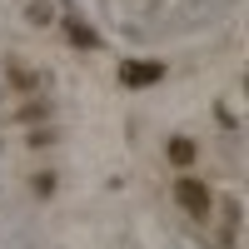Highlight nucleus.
I'll return each instance as SVG.
<instances>
[{
  "label": "nucleus",
  "mask_w": 249,
  "mask_h": 249,
  "mask_svg": "<svg viewBox=\"0 0 249 249\" xmlns=\"http://www.w3.org/2000/svg\"><path fill=\"white\" fill-rule=\"evenodd\" d=\"M175 204L190 219H214V190L204 179H195V175H179L175 179Z\"/></svg>",
  "instance_id": "nucleus-1"
},
{
  "label": "nucleus",
  "mask_w": 249,
  "mask_h": 249,
  "mask_svg": "<svg viewBox=\"0 0 249 249\" xmlns=\"http://www.w3.org/2000/svg\"><path fill=\"white\" fill-rule=\"evenodd\" d=\"M115 75H120L124 90H150V85H160V80H164V65H160V60H124Z\"/></svg>",
  "instance_id": "nucleus-2"
},
{
  "label": "nucleus",
  "mask_w": 249,
  "mask_h": 249,
  "mask_svg": "<svg viewBox=\"0 0 249 249\" xmlns=\"http://www.w3.org/2000/svg\"><path fill=\"white\" fill-rule=\"evenodd\" d=\"M5 75H10L15 95H40V90H45V80H40L30 65H20V60H5Z\"/></svg>",
  "instance_id": "nucleus-3"
},
{
  "label": "nucleus",
  "mask_w": 249,
  "mask_h": 249,
  "mask_svg": "<svg viewBox=\"0 0 249 249\" xmlns=\"http://www.w3.org/2000/svg\"><path fill=\"white\" fill-rule=\"evenodd\" d=\"M214 214H219V244L230 249L234 244V224H239V199H214Z\"/></svg>",
  "instance_id": "nucleus-4"
},
{
  "label": "nucleus",
  "mask_w": 249,
  "mask_h": 249,
  "mask_svg": "<svg viewBox=\"0 0 249 249\" xmlns=\"http://www.w3.org/2000/svg\"><path fill=\"white\" fill-rule=\"evenodd\" d=\"M65 35H70V45H75V50H95V45H100L95 25H85L80 15H65Z\"/></svg>",
  "instance_id": "nucleus-5"
},
{
  "label": "nucleus",
  "mask_w": 249,
  "mask_h": 249,
  "mask_svg": "<svg viewBox=\"0 0 249 249\" xmlns=\"http://www.w3.org/2000/svg\"><path fill=\"white\" fill-rule=\"evenodd\" d=\"M164 160L179 164V170H190L195 164V140H164Z\"/></svg>",
  "instance_id": "nucleus-6"
},
{
  "label": "nucleus",
  "mask_w": 249,
  "mask_h": 249,
  "mask_svg": "<svg viewBox=\"0 0 249 249\" xmlns=\"http://www.w3.org/2000/svg\"><path fill=\"white\" fill-rule=\"evenodd\" d=\"M25 20H30V25H50V20H55V10L45 5V0H30V5H25Z\"/></svg>",
  "instance_id": "nucleus-7"
},
{
  "label": "nucleus",
  "mask_w": 249,
  "mask_h": 249,
  "mask_svg": "<svg viewBox=\"0 0 249 249\" xmlns=\"http://www.w3.org/2000/svg\"><path fill=\"white\" fill-rule=\"evenodd\" d=\"M35 195H55V175H35Z\"/></svg>",
  "instance_id": "nucleus-8"
}]
</instances>
